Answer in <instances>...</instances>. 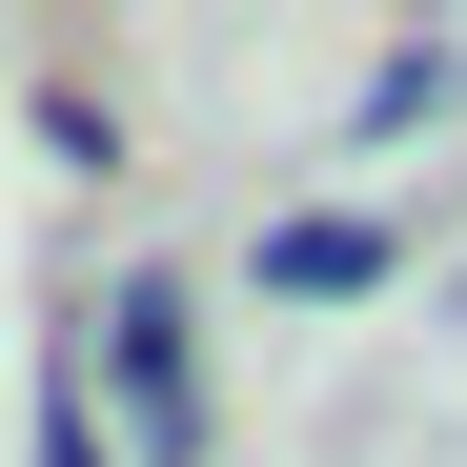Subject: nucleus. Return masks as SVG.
<instances>
[{"label":"nucleus","instance_id":"obj_1","mask_svg":"<svg viewBox=\"0 0 467 467\" xmlns=\"http://www.w3.org/2000/svg\"><path fill=\"white\" fill-rule=\"evenodd\" d=\"M82 386H102V427H122L142 467H203V305H183V265H122V285H102Z\"/></svg>","mask_w":467,"mask_h":467},{"label":"nucleus","instance_id":"obj_4","mask_svg":"<svg viewBox=\"0 0 467 467\" xmlns=\"http://www.w3.org/2000/svg\"><path fill=\"white\" fill-rule=\"evenodd\" d=\"M41 467H122V427H102V386H82V346H41Z\"/></svg>","mask_w":467,"mask_h":467},{"label":"nucleus","instance_id":"obj_2","mask_svg":"<svg viewBox=\"0 0 467 467\" xmlns=\"http://www.w3.org/2000/svg\"><path fill=\"white\" fill-rule=\"evenodd\" d=\"M244 285H265V305H386V285H407V244H386L366 203H285L265 244H244Z\"/></svg>","mask_w":467,"mask_h":467},{"label":"nucleus","instance_id":"obj_5","mask_svg":"<svg viewBox=\"0 0 467 467\" xmlns=\"http://www.w3.org/2000/svg\"><path fill=\"white\" fill-rule=\"evenodd\" d=\"M41 163H122V102L102 82H41Z\"/></svg>","mask_w":467,"mask_h":467},{"label":"nucleus","instance_id":"obj_3","mask_svg":"<svg viewBox=\"0 0 467 467\" xmlns=\"http://www.w3.org/2000/svg\"><path fill=\"white\" fill-rule=\"evenodd\" d=\"M447 102H467V41H386L366 82H346V163H386V142H427Z\"/></svg>","mask_w":467,"mask_h":467}]
</instances>
